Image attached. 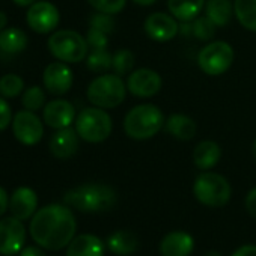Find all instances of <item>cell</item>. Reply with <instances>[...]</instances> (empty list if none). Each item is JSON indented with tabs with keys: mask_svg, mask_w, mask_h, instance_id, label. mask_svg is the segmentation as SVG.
Here are the masks:
<instances>
[{
	"mask_svg": "<svg viewBox=\"0 0 256 256\" xmlns=\"http://www.w3.org/2000/svg\"><path fill=\"white\" fill-rule=\"evenodd\" d=\"M77 222L68 205L50 204L38 210L29 230L34 241L47 250H60L76 236Z\"/></svg>",
	"mask_w": 256,
	"mask_h": 256,
	"instance_id": "6da1fadb",
	"label": "cell"
},
{
	"mask_svg": "<svg viewBox=\"0 0 256 256\" xmlns=\"http://www.w3.org/2000/svg\"><path fill=\"white\" fill-rule=\"evenodd\" d=\"M116 200V192L106 184H84L70 190L64 198L65 205L83 212H102L112 210Z\"/></svg>",
	"mask_w": 256,
	"mask_h": 256,
	"instance_id": "7a4b0ae2",
	"label": "cell"
},
{
	"mask_svg": "<svg viewBox=\"0 0 256 256\" xmlns=\"http://www.w3.org/2000/svg\"><path fill=\"white\" fill-rule=\"evenodd\" d=\"M164 114L154 104H139L125 114L124 132L134 140L154 138L164 126Z\"/></svg>",
	"mask_w": 256,
	"mask_h": 256,
	"instance_id": "3957f363",
	"label": "cell"
},
{
	"mask_svg": "<svg viewBox=\"0 0 256 256\" xmlns=\"http://www.w3.org/2000/svg\"><path fill=\"white\" fill-rule=\"evenodd\" d=\"M74 124L78 138L89 144L104 142L112 134L113 128L110 114L104 108L96 106L83 108L77 114Z\"/></svg>",
	"mask_w": 256,
	"mask_h": 256,
	"instance_id": "277c9868",
	"label": "cell"
},
{
	"mask_svg": "<svg viewBox=\"0 0 256 256\" xmlns=\"http://www.w3.org/2000/svg\"><path fill=\"white\" fill-rule=\"evenodd\" d=\"M126 84L118 74H102L90 82L86 90L89 102L101 108H114L125 100Z\"/></svg>",
	"mask_w": 256,
	"mask_h": 256,
	"instance_id": "5b68a950",
	"label": "cell"
},
{
	"mask_svg": "<svg viewBox=\"0 0 256 256\" xmlns=\"http://www.w3.org/2000/svg\"><path fill=\"white\" fill-rule=\"evenodd\" d=\"M50 53L60 62L78 64L88 56V41L74 30H58L47 42Z\"/></svg>",
	"mask_w": 256,
	"mask_h": 256,
	"instance_id": "8992f818",
	"label": "cell"
},
{
	"mask_svg": "<svg viewBox=\"0 0 256 256\" xmlns=\"http://www.w3.org/2000/svg\"><path fill=\"white\" fill-rule=\"evenodd\" d=\"M194 198L206 206H223L229 202L232 188L226 178L214 172L200 174L193 184Z\"/></svg>",
	"mask_w": 256,
	"mask_h": 256,
	"instance_id": "52a82bcc",
	"label": "cell"
},
{
	"mask_svg": "<svg viewBox=\"0 0 256 256\" xmlns=\"http://www.w3.org/2000/svg\"><path fill=\"white\" fill-rule=\"evenodd\" d=\"M234 62V48L224 41H212L206 44L198 54L199 68L208 76L224 74Z\"/></svg>",
	"mask_w": 256,
	"mask_h": 256,
	"instance_id": "ba28073f",
	"label": "cell"
},
{
	"mask_svg": "<svg viewBox=\"0 0 256 256\" xmlns=\"http://www.w3.org/2000/svg\"><path fill=\"white\" fill-rule=\"evenodd\" d=\"M12 133L20 144L34 146L40 144L44 136V125L35 112L24 108L17 112L12 118Z\"/></svg>",
	"mask_w": 256,
	"mask_h": 256,
	"instance_id": "9c48e42d",
	"label": "cell"
},
{
	"mask_svg": "<svg viewBox=\"0 0 256 256\" xmlns=\"http://www.w3.org/2000/svg\"><path fill=\"white\" fill-rule=\"evenodd\" d=\"M22 222L16 216L0 220V254L14 256L23 250L26 229Z\"/></svg>",
	"mask_w": 256,
	"mask_h": 256,
	"instance_id": "30bf717a",
	"label": "cell"
},
{
	"mask_svg": "<svg viewBox=\"0 0 256 256\" xmlns=\"http://www.w3.org/2000/svg\"><path fill=\"white\" fill-rule=\"evenodd\" d=\"M59 20V10L53 4L46 2V0L35 2L32 6H29V11L26 14V22L29 28L41 35L53 32L58 28Z\"/></svg>",
	"mask_w": 256,
	"mask_h": 256,
	"instance_id": "8fae6325",
	"label": "cell"
},
{
	"mask_svg": "<svg viewBox=\"0 0 256 256\" xmlns=\"http://www.w3.org/2000/svg\"><path fill=\"white\" fill-rule=\"evenodd\" d=\"M162 77L158 72L150 68H139L132 71L126 80V89L134 96L150 98L160 92L162 89Z\"/></svg>",
	"mask_w": 256,
	"mask_h": 256,
	"instance_id": "7c38bea8",
	"label": "cell"
},
{
	"mask_svg": "<svg viewBox=\"0 0 256 256\" xmlns=\"http://www.w3.org/2000/svg\"><path fill=\"white\" fill-rule=\"evenodd\" d=\"M180 26L174 16L166 12H154L145 20L146 35L157 42H168L178 35Z\"/></svg>",
	"mask_w": 256,
	"mask_h": 256,
	"instance_id": "4fadbf2b",
	"label": "cell"
},
{
	"mask_svg": "<svg viewBox=\"0 0 256 256\" xmlns=\"http://www.w3.org/2000/svg\"><path fill=\"white\" fill-rule=\"evenodd\" d=\"M76 108L74 106L66 100H53L44 106L42 110V119L44 122L54 128V130H62V128L71 126V124L76 120Z\"/></svg>",
	"mask_w": 256,
	"mask_h": 256,
	"instance_id": "5bb4252c",
	"label": "cell"
},
{
	"mask_svg": "<svg viewBox=\"0 0 256 256\" xmlns=\"http://www.w3.org/2000/svg\"><path fill=\"white\" fill-rule=\"evenodd\" d=\"M42 82L52 95H65L72 86V71L65 62H53L44 70Z\"/></svg>",
	"mask_w": 256,
	"mask_h": 256,
	"instance_id": "9a60e30c",
	"label": "cell"
},
{
	"mask_svg": "<svg viewBox=\"0 0 256 256\" xmlns=\"http://www.w3.org/2000/svg\"><path fill=\"white\" fill-rule=\"evenodd\" d=\"M50 151L59 160L71 158L78 150V134L76 128H62L58 130L50 139Z\"/></svg>",
	"mask_w": 256,
	"mask_h": 256,
	"instance_id": "2e32d148",
	"label": "cell"
},
{
	"mask_svg": "<svg viewBox=\"0 0 256 256\" xmlns=\"http://www.w3.org/2000/svg\"><path fill=\"white\" fill-rule=\"evenodd\" d=\"M38 206V196L30 187H18L10 198V210L20 220L34 217Z\"/></svg>",
	"mask_w": 256,
	"mask_h": 256,
	"instance_id": "e0dca14e",
	"label": "cell"
},
{
	"mask_svg": "<svg viewBox=\"0 0 256 256\" xmlns=\"http://www.w3.org/2000/svg\"><path fill=\"white\" fill-rule=\"evenodd\" d=\"M193 236L184 230L169 232L160 242V252L163 256H188L193 252Z\"/></svg>",
	"mask_w": 256,
	"mask_h": 256,
	"instance_id": "ac0fdd59",
	"label": "cell"
},
{
	"mask_svg": "<svg viewBox=\"0 0 256 256\" xmlns=\"http://www.w3.org/2000/svg\"><path fill=\"white\" fill-rule=\"evenodd\" d=\"M66 256H104V244L94 234H82L68 244Z\"/></svg>",
	"mask_w": 256,
	"mask_h": 256,
	"instance_id": "d6986e66",
	"label": "cell"
},
{
	"mask_svg": "<svg viewBox=\"0 0 256 256\" xmlns=\"http://www.w3.org/2000/svg\"><path fill=\"white\" fill-rule=\"evenodd\" d=\"M166 132L178 140H190L196 134V122L181 113H174L164 122Z\"/></svg>",
	"mask_w": 256,
	"mask_h": 256,
	"instance_id": "ffe728a7",
	"label": "cell"
},
{
	"mask_svg": "<svg viewBox=\"0 0 256 256\" xmlns=\"http://www.w3.org/2000/svg\"><path fill=\"white\" fill-rule=\"evenodd\" d=\"M222 157L220 146L212 140H204L198 144V146L193 151V163L200 170H210L212 169Z\"/></svg>",
	"mask_w": 256,
	"mask_h": 256,
	"instance_id": "44dd1931",
	"label": "cell"
},
{
	"mask_svg": "<svg viewBox=\"0 0 256 256\" xmlns=\"http://www.w3.org/2000/svg\"><path fill=\"white\" fill-rule=\"evenodd\" d=\"M205 0H169L168 8L170 14L184 23L193 22L205 8Z\"/></svg>",
	"mask_w": 256,
	"mask_h": 256,
	"instance_id": "7402d4cb",
	"label": "cell"
},
{
	"mask_svg": "<svg viewBox=\"0 0 256 256\" xmlns=\"http://www.w3.org/2000/svg\"><path fill=\"white\" fill-rule=\"evenodd\" d=\"M107 247L114 254L126 256L139 248V240L136 234L130 230H116L107 238Z\"/></svg>",
	"mask_w": 256,
	"mask_h": 256,
	"instance_id": "603a6c76",
	"label": "cell"
},
{
	"mask_svg": "<svg viewBox=\"0 0 256 256\" xmlns=\"http://www.w3.org/2000/svg\"><path fill=\"white\" fill-rule=\"evenodd\" d=\"M28 35L18 28H6L0 32V50L8 54H17L28 48Z\"/></svg>",
	"mask_w": 256,
	"mask_h": 256,
	"instance_id": "cb8c5ba5",
	"label": "cell"
},
{
	"mask_svg": "<svg viewBox=\"0 0 256 256\" xmlns=\"http://www.w3.org/2000/svg\"><path fill=\"white\" fill-rule=\"evenodd\" d=\"M234 4L230 0H208L205 4V16L217 26L223 28L230 22Z\"/></svg>",
	"mask_w": 256,
	"mask_h": 256,
	"instance_id": "d4e9b609",
	"label": "cell"
},
{
	"mask_svg": "<svg viewBox=\"0 0 256 256\" xmlns=\"http://www.w3.org/2000/svg\"><path fill=\"white\" fill-rule=\"evenodd\" d=\"M234 14L244 29L256 32V0H234Z\"/></svg>",
	"mask_w": 256,
	"mask_h": 256,
	"instance_id": "484cf974",
	"label": "cell"
},
{
	"mask_svg": "<svg viewBox=\"0 0 256 256\" xmlns=\"http://www.w3.org/2000/svg\"><path fill=\"white\" fill-rule=\"evenodd\" d=\"M24 89V82L17 74H6L0 77V96L17 98Z\"/></svg>",
	"mask_w": 256,
	"mask_h": 256,
	"instance_id": "4316f807",
	"label": "cell"
},
{
	"mask_svg": "<svg viewBox=\"0 0 256 256\" xmlns=\"http://www.w3.org/2000/svg\"><path fill=\"white\" fill-rule=\"evenodd\" d=\"M22 104L26 110L38 112L46 106V94L41 86H30L23 92Z\"/></svg>",
	"mask_w": 256,
	"mask_h": 256,
	"instance_id": "83f0119b",
	"label": "cell"
},
{
	"mask_svg": "<svg viewBox=\"0 0 256 256\" xmlns=\"http://www.w3.org/2000/svg\"><path fill=\"white\" fill-rule=\"evenodd\" d=\"M133 65H134V54L126 48L116 52L112 58V68L114 70V74L118 76L132 72Z\"/></svg>",
	"mask_w": 256,
	"mask_h": 256,
	"instance_id": "f1b7e54d",
	"label": "cell"
},
{
	"mask_svg": "<svg viewBox=\"0 0 256 256\" xmlns=\"http://www.w3.org/2000/svg\"><path fill=\"white\" fill-rule=\"evenodd\" d=\"M112 58L113 56L106 48L92 50V53L88 56L86 65L89 70H92L95 72H102V71H107L108 68H112Z\"/></svg>",
	"mask_w": 256,
	"mask_h": 256,
	"instance_id": "f546056e",
	"label": "cell"
},
{
	"mask_svg": "<svg viewBox=\"0 0 256 256\" xmlns=\"http://www.w3.org/2000/svg\"><path fill=\"white\" fill-rule=\"evenodd\" d=\"M192 28V34L200 40V41H210L214 36L216 32V24L205 16V17H198L194 18V23L190 26Z\"/></svg>",
	"mask_w": 256,
	"mask_h": 256,
	"instance_id": "4dcf8cb0",
	"label": "cell"
},
{
	"mask_svg": "<svg viewBox=\"0 0 256 256\" xmlns=\"http://www.w3.org/2000/svg\"><path fill=\"white\" fill-rule=\"evenodd\" d=\"M88 2L98 12L114 16V14H119L125 8L126 0H88Z\"/></svg>",
	"mask_w": 256,
	"mask_h": 256,
	"instance_id": "1f68e13d",
	"label": "cell"
},
{
	"mask_svg": "<svg viewBox=\"0 0 256 256\" xmlns=\"http://www.w3.org/2000/svg\"><path fill=\"white\" fill-rule=\"evenodd\" d=\"M86 41H88V46H89L92 50L107 48V34L102 32V30H100V29L90 28L89 32H88Z\"/></svg>",
	"mask_w": 256,
	"mask_h": 256,
	"instance_id": "d6a6232c",
	"label": "cell"
},
{
	"mask_svg": "<svg viewBox=\"0 0 256 256\" xmlns=\"http://www.w3.org/2000/svg\"><path fill=\"white\" fill-rule=\"evenodd\" d=\"M12 112H11V106L8 104V101L0 96V132L6 130V128L12 124Z\"/></svg>",
	"mask_w": 256,
	"mask_h": 256,
	"instance_id": "836d02e7",
	"label": "cell"
},
{
	"mask_svg": "<svg viewBox=\"0 0 256 256\" xmlns=\"http://www.w3.org/2000/svg\"><path fill=\"white\" fill-rule=\"evenodd\" d=\"M90 28L100 29V30H102V32L107 34V32H110V30L113 29V22H112V18H110L108 14L100 12V14H96V16L92 17V20H90Z\"/></svg>",
	"mask_w": 256,
	"mask_h": 256,
	"instance_id": "e575fe53",
	"label": "cell"
},
{
	"mask_svg": "<svg viewBox=\"0 0 256 256\" xmlns=\"http://www.w3.org/2000/svg\"><path fill=\"white\" fill-rule=\"evenodd\" d=\"M246 208L252 217L256 218V187L252 188L246 196Z\"/></svg>",
	"mask_w": 256,
	"mask_h": 256,
	"instance_id": "d590c367",
	"label": "cell"
},
{
	"mask_svg": "<svg viewBox=\"0 0 256 256\" xmlns=\"http://www.w3.org/2000/svg\"><path fill=\"white\" fill-rule=\"evenodd\" d=\"M230 256H256V246L254 244H246L238 247Z\"/></svg>",
	"mask_w": 256,
	"mask_h": 256,
	"instance_id": "8d00e7d4",
	"label": "cell"
},
{
	"mask_svg": "<svg viewBox=\"0 0 256 256\" xmlns=\"http://www.w3.org/2000/svg\"><path fill=\"white\" fill-rule=\"evenodd\" d=\"M20 256H46L41 246H29L20 252Z\"/></svg>",
	"mask_w": 256,
	"mask_h": 256,
	"instance_id": "74e56055",
	"label": "cell"
},
{
	"mask_svg": "<svg viewBox=\"0 0 256 256\" xmlns=\"http://www.w3.org/2000/svg\"><path fill=\"white\" fill-rule=\"evenodd\" d=\"M10 208V198H8V193H6V190L0 186V217H2L5 212H6V210Z\"/></svg>",
	"mask_w": 256,
	"mask_h": 256,
	"instance_id": "f35d334b",
	"label": "cell"
},
{
	"mask_svg": "<svg viewBox=\"0 0 256 256\" xmlns=\"http://www.w3.org/2000/svg\"><path fill=\"white\" fill-rule=\"evenodd\" d=\"M12 2H14L17 6H20V8H29V6H32L35 2H38V0H12Z\"/></svg>",
	"mask_w": 256,
	"mask_h": 256,
	"instance_id": "ab89813d",
	"label": "cell"
},
{
	"mask_svg": "<svg viewBox=\"0 0 256 256\" xmlns=\"http://www.w3.org/2000/svg\"><path fill=\"white\" fill-rule=\"evenodd\" d=\"M8 28V17L4 11H0V32Z\"/></svg>",
	"mask_w": 256,
	"mask_h": 256,
	"instance_id": "60d3db41",
	"label": "cell"
},
{
	"mask_svg": "<svg viewBox=\"0 0 256 256\" xmlns=\"http://www.w3.org/2000/svg\"><path fill=\"white\" fill-rule=\"evenodd\" d=\"M133 2L140 5V6H151L157 2V0H133Z\"/></svg>",
	"mask_w": 256,
	"mask_h": 256,
	"instance_id": "b9f144b4",
	"label": "cell"
},
{
	"mask_svg": "<svg viewBox=\"0 0 256 256\" xmlns=\"http://www.w3.org/2000/svg\"><path fill=\"white\" fill-rule=\"evenodd\" d=\"M252 152H253V157H254V160H256V139H254V142H253V145H252Z\"/></svg>",
	"mask_w": 256,
	"mask_h": 256,
	"instance_id": "7bdbcfd3",
	"label": "cell"
},
{
	"mask_svg": "<svg viewBox=\"0 0 256 256\" xmlns=\"http://www.w3.org/2000/svg\"><path fill=\"white\" fill-rule=\"evenodd\" d=\"M205 256H220V254H218L217 252H210V253H206Z\"/></svg>",
	"mask_w": 256,
	"mask_h": 256,
	"instance_id": "ee69618b",
	"label": "cell"
}]
</instances>
